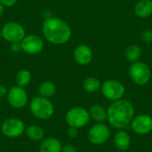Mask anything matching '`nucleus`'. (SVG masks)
Listing matches in <instances>:
<instances>
[{"instance_id":"f257e3e1","label":"nucleus","mask_w":152,"mask_h":152,"mask_svg":"<svg viewBox=\"0 0 152 152\" xmlns=\"http://www.w3.org/2000/svg\"><path fill=\"white\" fill-rule=\"evenodd\" d=\"M134 109L127 100H118L110 105L107 110V119L115 128L123 129L126 127L134 118Z\"/></svg>"},{"instance_id":"f03ea898","label":"nucleus","mask_w":152,"mask_h":152,"mask_svg":"<svg viewBox=\"0 0 152 152\" xmlns=\"http://www.w3.org/2000/svg\"><path fill=\"white\" fill-rule=\"evenodd\" d=\"M43 34L47 41L53 45H63L71 37V28L63 20L49 17L43 23Z\"/></svg>"},{"instance_id":"7ed1b4c3","label":"nucleus","mask_w":152,"mask_h":152,"mask_svg":"<svg viewBox=\"0 0 152 152\" xmlns=\"http://www.w3.org/2000/svg\"><path fill=\"white\" fill-rule=\"evenodd\" d=\"M29 110L32 115L42 120L49 119L54 114V105L49 98L35 96L29 102Z\"/></svg>"},{"instance_id":"20e7f679","label":"nucleus","mask_w":152,"mask_h":152,"mask_svg":"<svg viewBox=\"0 0 152 152\" xmlns=\"http://www.w3.org/2000/svg\"><path fill=\"white\" fill-rule=\"evenodd\" d=\"M90 119L89 111L82 107H74L69 110L65 116V120L68 126L77 129L86 126Z\"/></svg>"},{"instance_id":"39448f33","label":"nucleus","mask_w":152,"mask_h":152,"mask_svg":"<svg viewBox=\"0 0 152 152\" xmlns=\"http://www.w3.org/2000/svg\"><path fill=\"white\" fill-rule=\"evenodd\" d=\"M129 75L132 80L138 86L146 85L151 77V69L143 61L133 62L129 68Z\"/></svg>"},{"instance_id":"423d86ee","label":"nucleus","mask_w":152,"mask_h":152,"mask_svg":"<svg viewBox=\"0 0 152 152\" xmlns=\"http://www.w3.org/2000/svg\"><path fill=\"white\" fill-rule=\"evenodd\" d=\"M24 122L17 118H9L5 119L1 125L2 134L7 138H17L22 135L25 132Z\"/></svg>"},{"instance_id":"0eeeda50","label":"nucleus","mask_w":152,"mask_h":152,"mask_svg":"<svg viewBox=\"0 0 152 152\" xmlns=\"http://www.w3.org/2000/svg\"><path fill=\"white\" fill-rule=\"evenodd\" d=\"M1 34L2 37L10 43L20 42L26 36L24 28L20 23L15 21L5 23L2 28Z\"/></svg>"},{"instance_id":"6e6552de","label":"nucleus","mask_w":152,"mask_h":152,"mask_svg":"<svg viewBox=\"0 0 152 152\" xmlns=\"http://www.w3.org/2000/svg\"><path fill=\"white\" fill-rule=\"evenodd\" d=\"M101 89L105 98L114 102L122 99L126 92V88L124 85L121 82L114 79H110L105 81L102 85Z\"/></svg>"},{"instance_id":"1a4fd4ad","label":"nucleus","mask_w":152,"mask_h":152,"mask_svg":"<svg viewBox=\"0 0 152 152\" xmlns=\"http://www.w3.org/2000/svg\"><path fill=\"white\" fill-rule=\"evenodd\" d=\"M9 105L13 109H22L28 104V94L23 87L19 86H12L6 94Z\"/></svg>"},{"instance_id":"9d476101","label":"nucleus","mask_w":152,"mask_h":152,"mask_svg":"<svg viewBox=\"0 0 152 152\" xmlns=\"http://www.w3.org/2000/svg\"><path fill=\"white\" fill-rule=\"evenodd\" d=\"M110 136V131L107 125L98 123L93 126L88 132V140L91 143L100 145L105 143Z\"/></svg>"},{"instance_id":"9b49d317","label":"nucleus","mask_w":152,"mask_h":152,"mask_svg":"<svg viewBox=\"0 0 152 152\" xmlns=\"http://www.w3.org/2000/svg\"><path fill=\"white\" fill-rule=\"evenodd\" d=\"M21 44V50L28 53V54H37L42 52L44 48V42L43 39L34 34H30L25 36L24 38L20 41Z\"/></svg>"},{"instance_id":"f8f14e48","label":"nucleus","mask_w":152,"mask_h":152,"mask_svg":"<svg viewBox=\"0 0 152 152\" xmlns=\"http://www.w3.org/2000/svg\"><path fill=\"white\" fill-rule=\"evenodd\" d=\"M131 122L132 129L137 134L144 135L152 131V118L149 115H139Z\"/></svg>"},{"instance_id":"ddd939ff","label":"nucleus","mask_w":152,"mask_h":152,"mask_svg":"<svg viewBox=\"0 0 152 152\" xmlns=\"http://www.w3.org/2000/svg\"><path fill=\"white\" fill-rule=\"evenodd\" d=\"M94 57V53L90 46L86 45H80L76 47L74 51V59L79 65L86 66L89 64Z\"/></svg>"},{"instance_id":"4468645a","label":"nucleus","mask_w":152,"mask_h":152,"mask_svg":"<svg viewBox=\"0 0 152 152\" xmlns=\"http://www.w3.org/2000/svg\"><path fill=\"white\" fill-rule=\"evenodd\" d=\"M62 144L61 141L55 137H49L45 140L40 144L39 152H61Z\"/></svg>"},{"instance_id":"2eb2a0df","label":"nucleus","mask_w":152,"mask_h":152,"mask_svg":"<svg viewBox=\"0 0 152 152\" xmlns=\"http://www.w3.org/2000/svg\"><path fill=\"white\" fill-rule=\"evenodd\" d=\"M134 13L140 18H147L152 14L151 0H140L134 5Z\"/></svg>"},{"instance_id":"dca6fc26","label":"nucleus","mask_w":152,"mask_h":152,"mask_svg":"<svg viewBox=\"0 0 152 152\" xmlns=\"http://www.w3.org/2000/svg\"><path fill=\"white\" fill-rule=\"evenodd\" d=\"M131 144V139L129 134L124 131H118L114 137V145L119 151H126Z\"/></svg>"},{"instance_id":"f3484780","label":"nucleus","mask_w":152,"mask_h":152,"mask_svg":"<svg viewBox=\"0 0 152 152\" xmlns=\"http://www.w3.org/2000/svg\"><path fill=\"white\" fill-rule=\"evenodd\" d=\"M24 134L29 140L34 142L42 141L45 137V130L41 126L36 125H31L26 127Z\"/></svg>"},{"instance_id":"a211bd4d","label":"nucleus","mask_w":152,"mask_h":152,"mask_svg":"<svg viewBox=\"0 0 152 152\" xmlns=\"http://www.w3.org/2000/svg\"><path fill=\"white\" fill-rule=\"evenodd\" d=\"M89 114L91 118H93L94 121L99 123L104 122L107 119V111L101 105H97V104L93 105L90 108Z\"/></svg>"},{"instance_id":"6ab92c4d","label":"nucleus","mask_w":152,"mask_h":152,"mask_svg":"<svg viewBox=\"0 0 152 152\" xmlns=\"http://www.w3.org/2000/svg\"><path fill=\"white\" fill-rule=\"evenodd\" d=\"M38 93L40 96L51 98L56 93V86L52 81H45L40 85L38 88Z\"/></svg>"},{"instance_id":"aec40b11","label":"nucleus","mask_w":152,"mask_h":152,"mask_svg":"<svg viewBox=\"0 0 152 152\" xmlns=\"http://www.w3.org/2000/svg\"><path fill=\"white\" fill-rule=\"evenodd\" d=\"M125 54L127 61H129L130 62H135L140 59L142 55L141 47L137 45H131L126 48Z\"/></svg>"},{"instance_id":"412c9836","label":"nucleus","mask_w":152,"mask_h":152,"mask_svg":"<svg viewBox=\"0 0 152 152\" xmlns=\"http://www.w3.org/2000/svg\"><path fill=\"white\" fill-rule=\"evenodd\" d=\"M102 86L100 80L94 77H87L83 83V88L87 93H95L97 92Z\"/></svg>"},{"instance_id":"4be33fe9","label":"nucleus","mask_w":152,"mask_h":152,"mask_svg":"<svg viewBox=\"0 0 152 152\" xmlns=\"http://www.w3.org/2000/svg\"><path fill=\"white\" fill-rule=\"evenodd\" d=\"M15 81L17 86L24 87L28 86L31 81V73L28 69H20L16 74Z\"/></svg>"},{"instance_id":"5701e85b","label":"nucleus","mask_w":152,"mask_h":152,"mask_svg":"<svg viewBox=\"0 0 152 152\" xmlns=\"http://www.w3.org/2000/svg\"><path fill=\"white\" fill-rule=\"evenodd\" d=\"M141 38L142 42L146 44H151L152 42V30L151 29H145L142 32Z\"/></svg>"},{"instance_id":"b1692460","label":"nucleus","mask_w":152,"mask_h":152,"mask_svg":"<svg viewBox=\"0 0 152 152\" xmlns=\"http://www.w3.org/2000/svg\"><path fill=\"white\" fill-rule=\"evenodd\" d=\"M67 134H68V136L69 138H76L78 135V129L76 127L69 126L68 131H67Z\"/></svg>"},{"instance_id":"393cba45","label":"nucleus","mask_w":152,"mask_h":152,"mask_svg":"<svg viewBox=\"0 0 152 152\" xmlns=\"http://www.w3.org/2000/svg\"><path fill=\"white\" fill-rule=\"evenodd\" d=\"M61 152H77V148L72 145V144H66V145H62L61 148Z\"/></svg>"},{"instance_id":"a878e982","label":"nucleus","mask_w":152,"mask_h":152,"mask_svg":"<svg viewBox=\"0 0 152 152\" xmlns=\"http://www.w3.org/2000/svg\"><path fill=\"white\" fill-rule=\"evenodd\" d=\"M17 0H0V3L6 7H11L16 4Z\"/></svg>"},{"instance_id":"bb28decb","label":"nucleus","mask_w":152,"mask_h":152,"mask_svg":"<svg viewBox=\"0 0 152 152\" xmlns=\"http://www.w3.org/2000/svg\"><path fill=\"white\" fill-rule=\"evenodd\" d=\"M11 48L13 52L17 53V52H20L21 50V44L20 42H14V43H12V45H11Z\"/></svg>"},{"instance_id":"cd10ccee","label":"nucleus","mask_w":152,"mask_h":152,"mask_svg":"<svg viewBox=\"0 0 152 152\" xmlns=\"http://www.w3.org/2000/svg\"><path fill=\"white\" fill-rule=\"evenodd\" d=\"M7 89L4 85H0V98H3L4 96H6L7 94Z\"/></svg>"},{"instance_id":"c85d7f7f","label":"nucleus","mask_w":152,"mask_h":152,"mask_svg":"<svg viewBox=\"0 0 152 152\" xmlns=\"http://www.w3.org/2000/svg\"><path fill=\"white\" fill-rule=\"evenodd\" d=\"M4 6L0 3V17L4 14Z\"/></svg>"},{"instance_id":"c756f323","label":"nucleus","mask_w":152,"mask_h":152,"mask_svg":"<svg viewBox=\"0 0 152 152\" xmlns=\"http://www.w3.org/2000/svg\"><path fill=\"white\" fill-rule=\"evenodd\" d=\"M1 37H2V34H1V31H0V39H1Z\"/></svg>"},{"instance_id":"7c9ffc66","label":"nucleus","mask_w":152,"mask_h":152,"mask_svg":"<svg viewBox=\"0 0 152 152\" xmlns=\"http://www.w3.org/2000/svg\"><path fill=\"white\" fill-rule=\"evenodd\" d=\"M151 1H152V0H151Z\"/></svg>"}]
</instances>
